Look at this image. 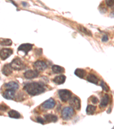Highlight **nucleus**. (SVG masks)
Returning a JSON list of instances; mask_svg holds the SVG:
<instances>
[{
    "label": "nucleus",
    "mask_w": 114,
    "mask_h": 129,
    "mask_svg": "<svg viewBox=\"0 0 114 129\" xmlns=\"http://www.w3.org/2000/svg\"><path fill=\"white\" fill-rule=\"evenodd\" d=\"M24 90L31 96H36L44 92L45 87L43 83L39 82L28 83L24 87Z\"/></svg>",
    "instance_id": "obj_1"
},
{
    "label": "nucleus",
    "mask_w": 114,
    "mask_h": 129,
    "mask_svg": "<svg viewBox=\"0 0 114 129\" xmlns=\"http://www.w3.org/2000/svg\"><path fill=\"white\" fill-rule=\"evenodd\" d=\"M12 69L17 71H21L25 68V64L20 58H16L13 60V61L10 64Z\"/></svg>",
    "instance_id": "obj_2"
},
{
    "label": "nucleus",
    "mask_w": 114,
    "mask_h": 129,
    "mask_svg": "<svg viewBox=\"0 0 114 129\" xmlns=\"http://www.w3.org/2000/svg\"><path fill=\"white\" fill-rule=\"evenodd\" d=\"M75 111L72 107H67L64 108L62 111L61 116L64 120H69L73 116Z\"/></svg>",
    "instance_id": "obj_3"
},
{
    "label": "nucleus",
    "mask_w": 114,
    "mask_h": 129,
    "mask_svg": "<svg viewBox=\"0 0 114 129\" xmlns=\"http://www.w3.org/2000/svg\"><path fill=\"white\" fill-rule=\"evenodd\" d=\"M58 95L60 99L63 102H66L71 98L72 93L68 89H59L58 91Z\"/></svg>",
    "instance_id": "obj_4"
},
{
    "label": "nucleus",
    "mask_w": 114,
    "mask_h": 129,
    "mask_svg": "<svg viewBox=\"0 0 114 129\" xmlns=\"http://www.w3.org/2000/svg\"><path fill=\"white\" fill-rule=\"evenodd\" d=\"M70 105L72 109L79 110L81 107V103H80V99L77 96H74L70 98Z\"/></svg>",
    "instance_id": "obj_5"
},
{
    "label": "nucleus",
    "mask_w": 114,
    "mask_h": 129,
    "mask_svg": "<svg viewBox=\"0 0 114 129\" xmlns=\"http://www.w3.org/2000/svg\"><path fill=\"white\" fill-rule=\"evenodd\" d=\"M13 53V51L10 48H3L0 50V58L3 60H5L10 56Z\"/></svg>",
    "instance_id": "obj_6"
},
{
    "label": "nucleus",
    "mask_w": 114,
    "mask_h": 129,
    "mask_svg": "<svg viewBox=\"0 0 114 129\" xmlns=\"http://www.w3.org/2000/svg\"><path fill=\"white\" fill-rule=\"evenodd\" d=\"M34 67L38 71H43L45 70L47 67V65L45 61L42 60H38L34 63Z\"/></svg>",
    "instance_id": "obj_7"
},
{
    "label": "nucleus",
    "mask_w": 114,
    "mask_h": 129,
    "mask_svg": "<svg viewBox=\"0 0 114 129\" xmlns=\"http://www.w3.org/2000/svg\"><path fill=\"white\" fill-rule=\"evenodd\" d=\"M39 75V71L37 70H28L24 73L25 78L27 79H32Z\"/></svg>",
    "instance_id": "obj_8"
},
{
    "label": "nucleus",
    "mask_w": 114,
    "mask_h": 129,
    "mask_svg": "<svg viewBox=\"0 0 114 129\" xmlns=\"http://www.w3.org/2000/svg\"><path fill=\"white\" fill-rule=\"evenodd\" d=\"M33 46V45L32 44H29V43L23 44H21L19 47H18V50L19 51L24 52L26 55H27L29 52L32 50Z\"/></svg>",
    "instance_id": "obj_9"
},
{
    "label": "nucleus",
    "mask_w": 114,
    "mask_h": 129,
    "mask_svg": "<svg viewBox=\"0 0 114 129\" xmlns=\"http://www.w3.org/2000/svg\"><path fill=\"white\" fill-rule=\"evenodd\" d=\"M56 103L54 99L53 98H50L45 102H43L42 105V107L45 109H51L55 107Z\"/></svg>",
    "instance_id": "obj_10"
},
{
    "label": "nucleus",
    "mask_w": 114,
    "mask_h": 129,
    "mask_svg": "<svg viewBox=\"0 0 114 129\" xmlns=\"http://www.w3.org/2000/svg\"><path fill=\"white\" fill-rule=\"evenodd\" d=\"M3 96L4 98L8 100H12L15 97V91L13 89H7L3 93Z\"/></svg>",
    "instance_id": "obj_11"
},
{
    "label": "nucleus",
    "mask_w": 114,
    "mask_h": 129,
    "mask_svg": "<svg viewBox=\"0 0 114 129\" xmlns=\"http://www.w3.org/2000/svg\"><path fill=\"white\" fill-rule=\"evenodd\" d=\"M2 72L4 75L8 76L12 74L13 70H12V67L10 66V64H6L4 66L3 69H2Z\"/></svg>",
    "instance_id": "obj_12"
},
{
    "label": "nucleus",
    "mask_w": 114,
    "mask_h": 129,
    "mask_svg": "<svg viewBox=\"0 0 114 129\" xmlns=\"http://www.w3.org/2000/svg\"><path fill=\"white\" fill-rule=\"evenodd\" d=\"M66 77L63 75H61L57 76L54 78V79L53 80V82L56 84L60 85L63 84L65 82Z\"/></svg>",
    "instance_id": "obj_13"
},
{
    "label": "nucleus",
    "mask_w": 114,
    "mask_h": 129,
    "mask_svg": "<svg viewBox=\"0 0 114 129\" xmlns=\"http://www.w3.org/2000/svg\"><path fill=\"white\" fill-rule=\"evenodd\" d=\"M5 88L6 89H13L14 91L17 90L19 88V85L15 82H10L5 84Z\"/></svg>",
    "instance_id": "obj_14"
},
{
    "label": "nucleus",
    "mask_w": 114,
    "mask_h": 129,
    "mask_svg": "<svg viewBox=\"0 0 114 129\" xmlns=\"http://www.w3.org/2000/svg\"><path fill=\"white\" fill-rule=\"evenodd\" d=\"M45 120L47 122H56L58 120V117L53 114H46L45 115Z\"/></svg>",
    "instance_id": "obj_15"
},
{
    "label": "nucleus",
    "mask_w": 114,
    "mask_h": 129,
    "mask_svg": "<svg viewBox=\"0 0 114 129\" xmlns=\"http://www.w3.org/2000/svg\"><path fill=\"white\" fill-rule=\"evenodd\" d=\"M109 96L107 94H105L103 98L101 99L100 103V108H104L106 107L108 104L109 103Z\"/></svg>",
    "instance_id": "obj_16"
},
{
    "label": "nucleus",
    "mask_w": 114,
    "mask_h": 129,
    "mask_svg": "<svg viewBox=\"0 0 114 129\" xmlns=\"http://www.w3.org/2000/svg\"><path fill=\"white\" fill-rule=\"evenodd\" d=\"M87 80L88 82L95 84H98V78L94 74H89L88 76L87 77Z\"/></svg>",
    "instance_id": "obj_17"
},
{
    "label": "nucleus",
    "mask_w": 114,
    "mask_h": 129,
    "mask_svg": "<svg viewBox=\"0 0 114 129\" xmlns=\"http://www.w3.org/2000/svg\"><path fill=\"white\" fill-rule=\"evenodd\" d=\"M74 74L76 76H77L80 79H83L86 74V71L84 70L81 69V68H77L75 70Z\"/></svg>",
    "instance_id": "obj_18"
},
{
    "label": "nucleus",
    "mask_w": 114,
    "mask_h": 129,
    "mask_svg": "<svg viewBox=\"0 0 114 129\" xmlns=\"http://www.w3.org/2000/svg\"><path fill=\"white\" fill-rule=\"evenodd\" d=\"M52 71L54 74H62L65 72V68L59 66L54 65L52 67Z\"/></svg>",
    "instance_id": "obj_19"
},
{
    "label": "nucleus",
    "mask_w": 114,
    "mask_h": 129,
    "mask_svg": "<svg viewBox=\"0 0 114 129\" xmlns=\"http://www.w3.org/2000/svg\"><path fill=\"white\" fill-rule=\"evenodd\" d=\"M8 115L10 118H15V119H18L21 118V114L18 111L14 110H12L8 112Z\"/></svg>",
    "instance_id": "obj_20"
},
{
    "label": "nucleus",
    "mask_w": 114,
    "mask_h": 129,
    "mask_svg": "<svg viewBox=\"0 0 114 129\" xmlns=\"http://www.w3.org/2000/svg\"><path fill=\"white\" fill-rule=\"evenodd\" d=\"M96 110V107L92 105H88L86 108V113L87 115H93Z\"/></svg>",
    "instance_id": "obj_21"
},
{
    "label": "nucleus",
    "mask_w": 114,
    "mask_h": 129,
    "mask_svg": "<svg viewBox=\"0 0 114 129\" xmlns=\"http://www.w3.org/2000/svg\"><path fill=\"white\" fill-rule=\"evenodd\" d=\"M12 44V41L9 39H0V45L9 46Z\"/></svg>",
    "instance_id": "obj_22"
},
{
    "label": "nucleus",
    "mask_w": 114,
    "mask_h": 129,
    "mask_svg": "<svg viewBox=\"0 0 114 129\" xmlns=\"http://www.w3.org/2000/svg\"><path fill=\"white\" fill-rule=\"evenodd\" d=\"M79 29L81 31V32H82L83 33H85L86 35H88V36H91V33L90 32V30H88L87 29H86L85 27H82V26H80L79 27Z\"/></svg>",
    "instance_id": "obj_23"
},
{
    "label": "nucleus",
    "mask_w": 114,
    "mask_h": 129,
    "mask_svg": "<svg viewBox=\"0 0 114 129\" xmlns=\"http://www.w3.org/2000/svg\"><path fill=\"white\" fill-rule=\"evenodd\" d=\"M100 86L101 87V88H103V89L105 91H108L109 90V87L107 86L106 83H105L104 81H101V82L100 83Z\"/></svg>",
    "instance_id": "obj_24"
},
{
    "label": "nucleus",
    "mask_w": 114,
    "mask_h": 129,
    "mask_svg": "<svg viewBox=\"0 0 114 129\" xmlns=\"http://www.w3.org/2000/svg\"><path fill=\"white\" fill-rule=\"evenodd\" d=\"M8 108H9L8 107V106L7 105H5V104L3 103L0 105V110H1V111H7V110L8 109Z\"/></svg>",
    "instance_id": "obj_25"
},
{
    "label": "nucleus",
    "mask_w": 114,
    "mask_h": 129,
    "mask_svg": "<svg viewBox=\"0 0 114 129\" xmlns=\"http://www.w3.org/2000/svg\"><path fill=\"white\" fill-rule=\"evenodd\" d=\"M105 3L108 7H112L113 5V0H105Z\"/></svg>",
    "instance_id": "obj_26"
},
{
    "label": "nucleus",
    "mask_w": 114,
    "mask_h": 129,
    "mask_svg": "<svg viewBox=\"0 0 114 129\" xmlns=\"http://www.w3.org/2000/svg\"><path fill=\"white\" fill-rule=\"evenodd\" d=\"M99 102V99H98V98L96 97V96H92L91 98V102L94 104H96L98 103V102Z\"/></svg>",
    "instance_id": "obj_27"
},
{
    "label": "nucleus",
    "mask_w": 114,
    "mask_h": 129,
    "mask_svg": "<svg viewBox=\"0 0 114 129\" xmlns=\"http://www.w3.org/2000/svg\"><path fill=\"white\" fill-rule=\"evenodd\" d=\"M37 121L39 122V123H41V124H45V120L43 119L42 118L40 117V116H38V117L37 118Z\"/></svg>",
    "instance_id": "obj_28"
},
{
    "label": "nucleus",
    "mask_w": 114,
    "mask_h": 129,
    "mask_svg": "<svg viewBox=\"0 0 114 129\" xmlns=\"http://www.w3.org/2000/svg\"><path fill=\"white\" fill-rule=\"evenodd\" d=\"M108 40V37L107 35H104L102 38V41H103V42H106Z\"/></svg>",
    "instance_id": "obj_29"
}]
</instances>
